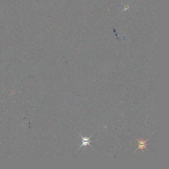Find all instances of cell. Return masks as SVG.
Wrapping results in <instances>:
<instances>
[{"instance_id":"cell-2","label":"cell","mask_w":169,"mask_h":169,"mask_svg":"<svg viewBox=\"0 0 169 169\" xmlns=\"http://www.w3.org/2000/svg\"><path fill=\"white\" fill-rule=\"evenodd\" d=\"M93 135L94 133H93L92 135L90 136V137H83L82 135H81L79 134V137H81L82 140V143L80 145V146L78 148V149L77 150V151L80 148L83 147V146H84L86 148H87V145L90 146L91 147H92L90 144V142L91 141L90 140V138H91V137H92V135Z\"/></svg>"},{"instance_id":"cell-1","label":"cell","mask_w":169,"mask_h":169,"mask_svg":"<svg viewBox=\"0 0 169 169\" xmlns=\"http://www.w3.org/2000/svg\"><path fill=\"white\" fill-rule=\"evenodd\" d=\"M136 139H137V140L138 141V145H139V147L136 150H135V152L137 150L140 149L142 152H143L144 151V149H146L147 150H148V149H147V145L148 144L147 143V141H148L149 140V139H147L146 140H143V139H141V140H139V139H137V137H136Z\"/></svg>"}]
</instances>
